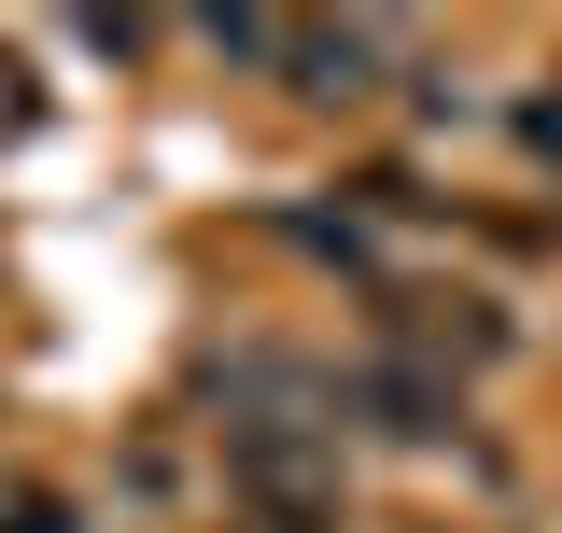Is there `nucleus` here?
Instances as JSON below:
<instances>
[{"label":"nucleus","mask_w":562,"mask_h":533,"mask_svg":"<svg viewBox=\"0 0 562 533\" xmlns=\"http://www.w3.org/2000/svg\"><path fill=\"white\" fill-rule=\"evenodd\" d=\"M225 477L268 533H338V421H225Z\"/></svg>","instance_id":"nucleus-1"},{"label":"nucleus","mask_w":562,"mask_h":533,"mask_svg":"<svg viewBox=\"0 0 562 533\" xmlns=\"http://www.w3.org/2000/svg\"><path fill=\"white\" fill-rule=\"evenodd\" d=\"M338 407L366 421V435H394V450H436L450 435V365H422V351H366L338 379Z\"/></svg>","instance_id":"nucleus-2"},{"label":"nucleus","mask_w":562,"mask_h":533,"mask_svg":"<svg viewBox=\"0 0 562 533\" xmlns=\"http://www.w3.org/2000/svg\"><path fill=\"white\" fill-rule=\"evenodd\" d=\"M380 57H394V29H380V14H366V29H295V43H281V84H295V99H380Z\"/></svg>","instance_id":"nucleus-3"},{"label":"nucleus","mask_w":562,"mask_h":533,"mask_svg":"<svg viewBox=\"0 0 562 533\" xmlns=\"http://www.w3.org/2000/svg\"><path fill=\"white\" fill-rule=\"evenodd\" d=\"M281 43L295 29H268V14H211V57H239V70H281Z\"/></svg>","instance_id":"nucleus-4"},{"label":"nucleus","mask_w":562,"mask_h":533,"mask_svg":"<svg viewBox=\"0 0 562 533\" xmlns=\"http://www.w3.org/2000/svg\"><path fill=\"white\" fill-rule=\"evenodd\" d=\"M520 140H535V155L562 169V99H535V113H520Z\"/></svg>","instance_id":"nucleus-5"},{"label":"nucleus","mask_w":562,"mask_h":533,"mask_svg":"<svg viewBox=\"0 0 562 533\" xmlns=\"http://www.w3.org/2000/svg\"><path fill=\"white\" fill-rule=\"evenodd\" d=\"M0 127H29V70L14 57H0Z\"/></svg>","instance_id":"nucleus-6"}]
</instances>
